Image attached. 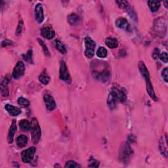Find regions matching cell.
<instances>
[{"label": "cell", "instance_id": "cell-1", "mask_svg": "<svg viewBox=\"0 0 168 168\" xmlns=\"http://www.w3.org/2000/svg\"><path fill=\"white\" fill-rule=\"evenodd\" d=\"M31 139L34 144H37L41 137V131L40 124L36 118H33L31 122Z\"/></svg>", "mask_w": 168, "mask_h": 168}, {"label": "cell", "instance_id": "cell-2", "mask_svg": "<svg viewBox=\"0 0 168 168\" xmlns=\"http://www.w3.org/2000/svg\"><path fill=\"white\" fill-rule=\"evenodd\" d=\"M85 45V55L88 59H91L95 54L96 44L91 38L85 37L84 39Z\"/></svg>", "mask_w": 168, "mask_h": 168}, {"label": "cell", "instance_id": "cell-3", "mask_svg": "<svg viewBox=\"0 0 168 168\" xmlns=\"http://www.w3.org/2000/svg\"><path fill=\"white\" fill-rule=\"evenodd\" d=\"M132 154H133V150L131 148L130 145L129 143H125L120 146L119 157L122 161L124 162H127Z\"/></svg>", "mask_w": 168, "mask_h": 168}, {"label": "cell", "instance_id": "cell-4", "mask_svg": "<svg viewBox=\"0 0 168 168\" xmlns=\"http://www.w3.org/2000/svg\"><path fill=\"white\" fill-rule=\"evenodd\" d=\"M92 74L95 78L98 81H102V82H106V81L109 80L110 76L109 70L106 68L101 71L93 70Z\"/></svg>", "mask_w": 168, "mask_h": 168}, {"label": "cell", "instance_id": "cell-5", "mask_svg": "<svg viewBox=\"0 0 168 168\" xmlns=\"http://www.w3.org/2000/svg\"><path fill=\"white\" fill-rule=\"evenodd\" d=\"M59 77L63 81H66L67 83H70L71 77L70 74H69L66 64L64 61H61V65H60Z\"/></svg>", "mask_w": 168, "mask_h": 168}, {"label": "cell", "instance_id": "cell-6", "mask_svg": "<svg viewBox=\"0 0 168 168\" xmlns=\"http://www.w3.org/2000/svg\"><path fill=\"white\" fill-rule=\"evenodd\" d=\"M36 148L34 146H32L26 149L21 153V159L24 163H30L34 158L36 153Z\"/></svg>", "mask_w": 168, "mask_h": 168}, {"label": "cell", "instance_id": "cell-7", "mask_svg": "<svg viewBox=\"0 0 168 168\" xmlns=\"http://www.w3.org/2000/svg\"><path fill=\"white\" fill-rule=\"evenodd\" d=\"M154 29L156 32L158 33L159 35H160V34L162 35V34L163 32L166 34L167 30V23L166 19L164 18H160L155 20Z\"/></svg>", "mask_w": 168, "mask_h": 168}, {"label": "cell", "instance_id": "cell-8", "mask_svg": "<svg viewBox=\"0 0 168 168\" xmlns=\"http://www.w3.org/2000/svg\"><path fill=\"white\" fill-rule=\"evenodd\" d=\"M118 101H119V99H118L117 91H116V90L115 89H113L109 93V97H108V99H107V104H108V106H109L110 109L111 110L114 109L116 107V106H117Z\"/></svg>", "mask_w": 168, "mask_h": 168}, {"label": "cell", "instance_id": "cell-9", "mask_svg": "<svg viewBox=\"0 0 168 168\" xmlns=\"http://www.w3.org/2000/svg\"><path fill=\"white\" fill-rule=\"evenodd\" d=\"M24 71H25L24 64L22 61H19L16 63L15 68H13V73H12L13 77L15 79H19L21 76H23L24 75Z\"/></svg>", "mask_w": 168, "mask_h": 168}, {"label": "cell", "instance_id": "cell-10", "mask_svg": "<svg viewBox=\"0 0 168 168\" xmlns=\"http://www.w3.org/2000/svg\"><path fill=\"white\" fill-rule=\"evenodd\" d=\"M144 79L145 80V81H146V91H147L148 95L150 96V98H152V100H154V101H157L158 98H157L156 94H155V92L154 91V88H153V86L152 85L151 81H150V76L144 77Z\"/></svg>", "mask_w": 168, "mask_h": 168}, {"label": "cell", "instance_id": "cell-11", "mask_svg": "<svg viewBox=\"0 0 168 168\" xmlns=\"http://www.w3.org/2000/svg\"><path fill=\"white\" fill-rule=\"evenodd\" d=\"M35 17L39 24H41L44 20V8L41 3H38L35 7Z\"/></svg>", "mask_w": 168, "mask_h": 168}, {"label": "cell", "instance_id": "cell-12", "mask_svg": "<svg viewBox=\"0 0 168 168\" xmlns=\"http://www.w3.org/2000/svg\"><path fill=\"white\" fill-rule=\"evenodd\" d=\"M44 100L46 108L50 111L53 110L56 108V102L54 100V98L50 94L45 93L44 96Z\"/></svg>", "mask_w": 168, "mask_h": 168}, {"label": "cell", "instance_id": "cell-13", "mask_svg": "<svg viewBox=\"0 0 168 168\" xmlns=\"http://www.w3.org/2000/svg\"><path fill=\"white\" fill-rule=\"evenodd\" d=\"M41 34L43 37L47 39V40H51L55 36V32L51 27L45 26L41 28Z\"/></svg>", "mask_w": 168, "mask_h": 168}, {"label": "cell", "instance_id": "cell-14", "mask_svg": "<svg viewBox=\"0 0 168 168\" xmlns=\"http://www.w3.org/2000/svg\"><path fill=\"white\" fill-rule=\"evenodd\" d=\"M16 130H17L16 122L15 120H13L12 121L11 127L9 128V133H8L7 141L9 144H11L13 142L14 136H15V134L16 131Z\"/></svg>", "mask_w": 168, "mask_h": 168}, {"label": "cell", "instance_id": "cell-15", "mask_svg": "<svg viewBox=\"0 0 168 168\" xmlns=\"http://www.w3.org/2000/svg\"><path fill=\"white\" fill-rule=\"evenodd\" d=\"M5 109L11 116H17L21 113V110L19 107L9 104L5 105Z\"/></svg>", "mask_w": 168, "mask_h": 168}, {"label": "cell", "instance_id": "cell-16", "mask_svg": "<svg viewBox=\"0 0 168 168\" xmlns=\"http://www.w3.org/2000/svg\"><path fill=\"white\" fill-rule=\"evenodd\" d=\"M116 25L118 28L129 31L130 29L128 21L125 18H119L116 21Z\"/></svg>", "mask_w": 168, "mask_h": 168}, {"label": "cell", "instance_id": "cell-17", "mask_svg": "<svg viewBox=\"0 0 168 168\" xmlns=\"http://www.w3.org/2000/svg\"><path fill=\"white\" fill-rule=\"evenodd\" d=\"M28 143V137L24 135H19L16 139V145L19 148H23Z\"/></svg>", "mask_w": 168, "mask_h": 168}, {"label": "cell", "instance_id": "cell-18", "mask_svg": "<svg viewBox=\"0 0 168 168\" xmlns=\"http://www.w3.org/2000/svg\"><path fill=\"white\" fill-rule=\"evenodd\" d=\"M105 44L106 45L110 47V49H114L116 48V47H118V40H116V38H107L105 40Z\"/></svg>", "mask_w": 168, "mask_h": 168}, {"label": "cell", "instance_id": "cell-19", "mask_svg": "<svg viewBox=\"0 0 168 168\" xmlns=\"http://www.w3.org/2000/svg\"><path fill=\"white\" fill-rule=\"evenodd\" d=\"M50 80H51L50 77L48 74H47V73L45 70L43 71L40 74V76H39V81H40V83H41L44 85L48 84L49 83Z\"/></svg>", "mask_w": 168, "mask_h": 168}, {"label": "cell", "instance_id": "cell-20", "mask_svg": "<svg viewBox=\"0 0 168 168\" xmlns=\"http://www.w3.org/2000/svg\"><path fill=\"white\" fill-rule=\"evenodd\" d=\"M1 93L2 97H7L9 95V88H8V80L7 79L4 80L1 84Z\"/></svg>", "mask_w": 168, "mask_h": 168}, {"label": "cell", "instance_id": "cell-21", "mask_svg": "<svg viewBox=\"0 0 168 168\" xmlns=\"http://www.w3.org/2000/svg\"><path fill=\"white\" fill-rule=\"evenodd\" d=\"M160 4H161V2H158V1H148V5L150 8V9L153 13L156 12L159 9V8H160Z\"/></svg>", "mask_w": 168, "mask_h": 168}, {"label": "cell", "instance_id": "cell-22", "mask_svg": "<svg viewBox=\"0 0 168 168\" xmlns=\"http://www.w3.org/2000/svg\"><path fill=\"white\" fill-rule=\"evenodd\" d=\"M55 44L56 48H57V49L58 51H59L61 53L66 54L67 53V51H66V49L65 47V45L63 44V43L61 41H60L59 40H55Z\"/></svg>", "mask_w": 168, "mask_h": 168}, {"label": "cell", "instance_id": "cell-23", "mask_svg": "<svg viewBox=\"0 0 168 168\" xmlns=\"http://www.w3.org/2000/svg\"><path fill=\"white\" fill-rule=\"evenodd\" d=\"M116 90L118 93L119 101L122 102H123L124 101H126V98H127V95H126V90H125V89L120 88L119 89H116Z\"/></svg>", "mask_w": 168, "mask_h": 168}, {"label": "cell", "instance_id": "cell-24", "mask_svg": "<svg viewBox=\"0 0 168 168\" xmlns=\"http://www.w3.org/2000/svg\"><path fill=\"white\" fill-rule=\"evenodd\" d=\"M19 126L21 130L27 131L30 130L31 123L29 122L27 120H23L19 122Z\"/></svg>", "mask_w": 168, "mask_h": 168}, {"label": "cell", "instance_id": "cell-25", "mask_svg": "<svg viewBox=\"0 0 168 168\" xmlns=\"http://www.w3.org/2000/svg\"><path fill=\"white\" fill-rule=\"evenodd\" d=\"M68 21L70 24L74 26L79 23L80 18L76 14L72 13L68 16Z\"/></svg>", "mask_w": 168, "mask_h": 168}, {"label": "cell", "instance_id": "cell-26", "mask_svg": "<svg viewBox=\"0 0 168 168\" xmlns=\"http://www.w3.org/2000/svg\"><path fill=\"white\" fill-rule=\"evenodd\" d=\"M107 55H108V51L104 47L101 46L98 47L97 51V55L98 57L101 59H104L107 57Z\"/></svg>", "mask_w": 168, "mask_h": 168}, {"label": "cell", "instance_id": "cell-27", "mask_svg": "<svg viewBox=\"0 0 168 168\" xmlns=\"http://www.w3.org/2000/svg\"><path fill=\"white\" fill-rule=\"evenodd\" d=\"M126 9V11L128 13V15H130L131 18L133 20H136L137 19V14H136L135 11H134V9H133V8L132 7H131L130 5H129Z\"/></svg>", "mask_w": 168, "mask_h": 168}, {"label": "cell", "instance_id": "cell-28", "mask_svg": "<svg viewBox=\"0 0 168 168\" xmlns=\"http://www.w3.org/2000/svg\"><path fill=\"white\" fill-rule=\"evenodd\" d=\"M18 104L23 108H27L30 106V101L24 97H20L18 99Z\"/></svg>", "mask_w": 168, "mask_h": 168}, {"label": "cell", "instance_id": "cell-29", "mask_svg": "<svg viewBox=\"0 0 168 168\" xmlns=\"http://www.w3.org/2000/svg\"><path fill=\"white\" fill-rule=\"evenodd\" d=\"M38 41H39V43H40V44L41 45V46L42 47V49H43V51H44L45 55L46 56V57H49V56H50V51H49V49L47 48V47L45 45L44 41H42L41 39H38Z\"/></svg>", "mask_w": 168, "mask_h": 168}, {"label": "cell", "instance_id": "cell-30", "mask_svg": "<svg viewBox=\"0 0 168 168\" xmlns=\"http://www.w3.org/2000/svg\"><path fill=\"white\" fill-rule=\"evenodd\" d=\"M159 146H160V152H161L162 154L165 158H167V148L164 146V143H163V141L162 139L160 141V145Z\"/></svg>", "mask_w": 168, "mask_h": 168}, {"label": "cell", "instance_id": "cell-31", "mask_svg": "<svg viewBox=\"0 0 168 168\" xmlns=\"http://www.w3.org/2000/svg\"><path fill=\"white\" fill-rule=\"evenodd\" d=\"M23 58L26 61L30 63H32V50L30 49L27 53V54L23 55Z\"/></svg>", "mask_w": 168, "mask_h": 168}, {"label": "cell", "instance_id": "cell-32", "mask_svg": "<svg viewBox=\"0 0 168 168\" xmlns=\"http://www.w3.org/2000/svg\"><path fill=\"white\" fill-rule=\"evenodd\" d=\"M80 166L79 164L73 160H69L66 162L65 166H64V167H80Z\"/></svg>", "mask_w": 168, "mask_h": 168}, {"label": "cell", "instance_id": "cell-33", "mask_svg": "<svg viewBox=\"0 0 168 168\" xmlns=\"http://www.w3.org/2000/svg\"><path fill=\"white\" fill-rule=\"evenodd\" d=\"M116 3L118 4V7L120 9H126L127 6L130 5L127 1H116Z\"/></svg>", "mask_w": 168, "mask_h": 168}, {"label": "cell", "instance_id": "cell-34", "mask_svg": "<svg viewBox=\"0 0 168 168\" xmlns=\"http://www.w3.org/2000/svg\"><path fill=\"white\" fill-rule=\"evenodd\" d=\"M159 59H160L163 63H164L166 64L167 63V61H168L167 53L166 52H163L162 53L160 54V56H159Z\"/></svg>", "mask_w": 168, "mask_h": 168}, {"label": "cell", "instance_id": "cell-35", "mask_svg": "<svg viewBox=\"0 0 168 168\" xmlns=\"http://www.w3.org/2000/svg\"><path fill=\"white\" fill-rule=\"evenodd\" d=\"M162 76L163 77V80L165 81L166 83H167L168 81V69L167 68H165L163 69L162 72Z\"/></svg>", "mask_w": 168, "mask_h": 168}, {"label": "cell", "instance_id": "cell-36", "mask_svg": "<svg viewBox=\"0 0 168 168\" xmlns=\"http://www.w3.org/2000/svg\"><path fill=\"white\" fill-rule=\"evenodd\" d=\"M90 163L89 164V167H98L99 166V162L97 161L96 160H94V159L91 158V160L89 161Z\"/></svg>", "mask_w": 168, "mask_h": 168}, {"label": "cell", "instance_id": "cell-37", "mask_svg": "<svg viewBox=\"0 0 168 168\" xmlns=\"http://www.w3.org/2000/svg\"><path fill=\"white\" fill-rule=\"evenodd\" d=\"M160 49H159L158 48H155L154 50L153 51L152 54V58L154 60H157L159 58V56H160Z\"/></svg>", "mask_w": 168, "mask_h": 168}, {"label": "cell", "instance_id": "cell-38", "mask_svg": "<svg viewBox=\"0 0 168 168\" xmlns=\"http://www.w3.org/2000/svg\"><path fill=\"white\" fill-rule=\"evenodd\" d=\"M23 29V20H20L18 24V27H17V28H16V34H18L19 35V34L22 33Z\"/></svg>", "mask_w": 168, "mask_h": 168}, {"label": "cell", "instance_id": "cell-39", "mask_svg": "<svg viewBox=\"0 0 168 168\" xmlns=\"http://www.w3.org/2000/svg\"><path fill=\"white\" fill-rule=\"evenodd\" d=\"M12 44V41H9V40H5L3 41L2 43V47H7V45H9Z\"/></svg>", "mask_w": 168, "mask_h": 168}, {"label": "cell", "instance_id": "cell-40", "mask_svg": "<svg viewBox=\"0 0 168 168\" xmlns=\"http://www.w3.org/2000/svg\"><path fill=\"white\" fill-rule=\"evenodd\" d=\"M167 1H166V2H164V3H165V7H166V8H167Z\"/></svg>", "mask_w": 168, "mask_h": 168}]
</instances>
